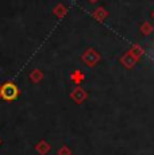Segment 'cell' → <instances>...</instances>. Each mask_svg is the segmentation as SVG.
I'll return each mask as SVG.
<instances>
[]
</instances>
